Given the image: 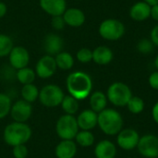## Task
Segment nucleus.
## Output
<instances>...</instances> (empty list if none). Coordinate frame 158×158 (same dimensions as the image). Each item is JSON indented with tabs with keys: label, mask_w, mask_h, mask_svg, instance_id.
<instances>
[{
	"label": "nucleus",
	"mask_w": 158,
	"mask_h": 158,
	"mask_svg": "<svg viewBox=\"0 0 158 158\" xmlns=\"http://www.w3.org/2000/svg\"><path fill=\"white\" fill-rule=\"evenodd\" d=\"M66 86L69 95L81 101L90 96L93 90V81L86 72L74 71L68 76Z\"/></svg>",
	"instance_id": "f257e3e1"
},
{
	"label": "nucleus",
	"mask_w": 158,
	"mask_h": 158,
	"mask_svg": "<svg viewBox=\"0 0 158 158\" xmlns=\"http://www.w3.org/2000/svg\"><path fill=\"white\" fill-rule=\"evenodd\" d=\"M31 127L22 122H12L6 126L3 138L5 143L9 146H16L19 144H25L31 137Z\"/></svg>",
	"instance_id": "f03ea898"
},
{
	"label": "nucleus",
	"mask_w": 158,
	"mask_h": 158,
	"mask_svg": "<svg viewBox=\"0 0 158 158\" xmlns=\"http://www.w3.org/2000/svg\"><path fill=\"white\" fill-rule=\"evenodd\" d=\"M100 130L106 135H118L123 127L122 116L113 108H106L98 113V122Z\"/></svg>",
	"instance_id": "7ed1b4c3"
},
{
	"label": "nucleus",
	"mask_w": 158,
	"mask_h": 158,
	"mask_svg": "<svg viewBox=\"0 0 158 158\" xmlns=\"http://www.w3.org/2000/svg\"><path fill=\"white\" fill-rule=\"evenodd\" d=\"M107 100L115 106H126L130 99L132 97L131 88L124 82L117 81L112 83L106 93Z\"/></svg>",
	"instance_id": "20e7f679"
},
{
	"label": "nucleus",
	"mask_w": 158,
	"mask_h": 158,
	"mask_svg": "<svg viewBox=\"0 0 158 158\" xmlns=\"http://www.w3.org/2000/svg\"><path fill=\"white\" fill-rule=\"evenodd\" d=\"M77 118L72 115L61 116L56 124V131L61 140H73L79 132Z\"/></svg>",
	"instance_id": "39448f33"
},
{
	"label": "nucleus",
	"mask_w": 158,
	"mask_h": 158,
	"mask_svg": "<svg viewBox=\"0 0 158 158\" xmlns=\"http://www.w3.org/2000/svg\"><path fill=\"white\" fill-rule=\"evenodd\" d=\"M125 33L124 24L117 19H106L99 26L100 36L107 41H117Z\"/></svg>",
	"instance_id": "423d86ee"
},
{
	"label": "nucleus",
	"mask_w": 158,
	"mask_h": 158,
	"mask_svg": "<svg viewBox=\"0 0 158 158\" xmlns=\"http://www.w3.org/2000/svg\"><path fill=\"white\" fill-rule=\"evenodd\" d=\"M65 94L62 89L56 84H47L39 92L41 104L45 107H56L61 105Z\"/></svg>",
	"instance_id": "0eeeda50"
},
{
	"label": "nucleus",
	"mask_w": 158,
	"mask_h": 158,
	"mask_svg": "<svg viewBox=\"0 0 158 158\" xmlns=\"http://www.w3.org/2000/svg\"><path fill=\"white\" fill-rule=\"evenodd\" d=\"M137 149L139 154L145 158L158 157V137L154 134H145L140 137Z\"/></svg>",
	"instance_id": "6e6552de"
},
{
	"label": "nucleus",
	"mask_w": 158,
	"mask_h": 158,
	"mask_svg": "<svg viewBox=\"0 0 158 158\" xmlns=\"http://www.w3.org/2000/svg\"><path fill=\"white\" fill-rule=\"evenodd\" d=\"M140 140V135L134 129H123L117 135L118 145L126 151H131L137 148Z\"/></svg>",
	"instance_id": "1a4fd4ad"
},
{
	"label": "nucleus",
	"mask_w": 158,
	"mask_h": 158,
	"mask_svg": "<svg viewBox=\"0 0 158 158\" xmlns=\"http://www.w3.org/2000/svg\"><path fill=\"white\" fill-rule=\"evenodd\" d=\"M57 69L55 56L44 55L36 63L35 73L41 79H49Z\"/></svg>",
	"instance_id": "9d476101"
},
{
	"label": "nucleus",
	"mask_w": 158,
	"mask_h": 158,
	"mask_svg": "<svg viewBox=\"0 0 158 158\" xmlns=\"http://www.w3.org/2000/svg\"><path fill=\"white\" fill-rule=\"evenodd\" d=\"M8 60L10 67L14 69L18 70L26 68L30 63V53L23 46H14L8 55Z\"/></svg>",
	"instance_id": "9b49d317"
},
{
	"label": "nucleus",
	"mask_w": 158,
	"mask_h": 158,
	"mask_svg": "<svg viewBox=\"0 0 158 158\" xmlns=\"http://www.w3.org/2000/svg\"><path fill=\"white\" fill-rule=\"evenodd\" d=\"M31 114H32L31 105L24 101L23 99L18 100L14 104H12L10 116L14 121L26 123V121L31 118Z\"/></svg>",
	"instance_id": "f8f14e48"
},
{
	"label": "nucleus",
	"mask_w": 158,
	"mask_h": 158,
	"mask_svg": "<svg viewBox=\"0 0 158 158\" xmlns=\"http://www.w3.org/2000/svg\"><path fill=\"white\" fill-rule=\"evenodd\" d=\"M64 47L63 39L56 33H48L43 42V48L46 55L55 56L60 52Z\"/></svg>",
	"instance_id": "ddd939ff"
},
{
	"label": "nucleus",
	"mask_w": 158,
	"mask_h": 158,
	"mask_svg": "<svg viewBox=\"0 0 158 158\" xmlns=\"http://www.w3.org/2000/svg\"><path fill=\"white\" fill-rule=\"evenodd\" d=\"M41 8L51 17L62 16L67 9L66 0H40Z\"/></svg>",
	"instance_id": "4468645a"
},
{
	"label": "nucleus",
	"mask_w": 158,
	"mask_h": 158,
	"mask_svg": "<svg viewBox=\"0 0 158 158\" xmlns=\"http://www.w3.org/2000/svg\"><path fill=\"white\" fill-rule=\"evenodd\" d=\"M76 118L79 129L81 131H92L97 126L98 114L92 109H85L81 112Z\"/></svg>",
	"instance_id": "2eb2a0df"
},
{
	"label": "nucleus",
	"mask_w": 158,
	"mask_h": 158,
	"mask_svg": "<svg viewBox=\"0 0 158 158\" xmlns=\"http://www.w3.org/2000/svg\"><path fill=\"white\" fill-rule=\"evenodd\" d=\"M65 20L66 25L73 28L81 27L85 22V14L81 9L76 7L67 8L64 14L62 15Z\"/></svg>",
	"instance_id": "dca6fc26"
},
{
	"label": "nucleus",
	"mask_w": 158,
	"mask_h": 158,
	"mask_svg": "<svg viewBox=\"0 0 158 158\" xmlns=\"http://www.w3.org/2000/svg\"><path fill=\"white\" fill-rule=\"evenodd\" d=\"M56 158H74L77 154V143L73 140H62L56 147Z\"/></svg>",
	"instance_id": "f3484780"
},
{
	"label": "nucleus",
	"mask_w": 158,
	"mask_h": 158,
	"mask_svg": "<svg viewBox=\"0 0 158 158\" xmlns=\"http://www.w3.org/2000/svg\"><path fill=\"white\" fill-rule=\"evenodd\" d=\"M130 17L135 21H143L151 17V6L144 1H140L132 5L130 9Z\"/></svg>",
	"instance_id": "a211bd4d"
},
{
	"label": "nucleus",
	"mask_w": 158,
	"mask_h": 158,
	"mask_svg": "<svg viewBox=\"0 0 158 158\" xmlns=\"http://www.w3.org/2000/svg\"><path fill=\"white\" fill-rule=\"evenodd\" d=\"M117 155V147L115 143L108 140L99 142L94 148V156L96 158H115Z\"/></svg>",
	"instance_id": "6ab92c4d"
},
{
	"label": "nucleus",
	"mask_w": 158,
	"mask_h": 158,
	"mask_svg": "<svg viewBox=\"0 0 158 158\" xmlns=\"http://www.w3.org/2000/svg\"><path fill=\"white\" fill-rule=\"evenodd\" d=\"M114 57L112 50L105 45L97 46L93 50V61L100 66H105L109 64Z\"/></svg>",
	"instance_id": "aec40b11"
},
{
	"label": "nucleus",
	"mask_w": 158,
	"mask_h": 158,
	"mask_svg": "<svg viewBox=\"0 0 158 158\" xmlns=\"http://www.w3.org/2000/svg\"><path fill=\"white\" fill-rule=\"evenodd\" d=\"M90 106L93 111L95 113H100L104 109L106 108L107 105V97L106 94H105L101 91H96L94 92L93 94H90Z\"/></svg>",
	"instance_id": "412c9836"
},
{
	"label": "nucleus",
	"mask_w": 158,
	"mask_h": 158,
	"mask_svg": "<svg viewBox=\"0 0 158 158\" xmlns=\"http://www.w3.org/2000/svg\"><path fill=\"white\" fill-rule=\"evenodd\" d=\"M55 60L57 69H60L61 70H69L74 66V57L69 52H60L55 56Z\"/></svg>",
	"instance_id": "4be33fe9"
},
{
	"label": "nucleus",
	"mask_w": 158,
	"mask_h": 158,
	"mask_svg": "<svg viewBox=\"0 0 158 158\" xmlns=\"http://www.w3.org/2000/svg\"><path fill=\"white\" fill-rule=\"evenodd\" d=\"M35 78H36L35 70H33L32 69L28 68V67L18 69L16 72V79L19 81V83H21L23 85L33 83Z\"/></svg>",
	"instance_id": "5701e85b"
},
{
	"label": "nucleus",
	"mask_w": 158,
	"mask_h": 158,
	"mask_svg": "<svg viewBox=\"0 0 158 158\" xmlns=\"http://www.w3.org/2000/svg\"><path fill=\"white\" fill-rule=\"evenodd\" d=\"M39 92H40L39 89L33 83H31V84L23 85L20 91V94L24 101L31 104L38 99Z\"/></svg>",
	"instance_id": "b1692460"
},
{
	"label": "nucleus",
	"mask_w": 158,
	"mask_h": 158,
	"mask_svg": "<svg viewBox=\"0 0 158 158\" xmlns=\"http://www.w3.org/2000/svg\"><path fill=\"white\" fill-rule=\"evenodd\" d=\"M61 107L67 115L74 116L79 110V101L69 94L65 95L61 103Z\"/></svg>",
	"instance_id": "393cba45"
},
{
	"label": "nucleus",
	"mask_w": 158,
	"mask_h": 158,
	"mask_svg": "<svg viewBox=\"0 0 158 158\" xmlns=\"http://www.w3.org/2000/svg\"><path fill=\"white\" fill-rule=\"evenodd\" d=\"M76 143L81 147H90L94 143V136L91 131H79L75 137Z\"/></svg>",
	"instance_id": "a878e982"
},
{
	"label": "nucleus",
	"mask_w": 158,
	"mask_h": 158,
	"mask_svg": "<svg viewBox=\"0 0 158 158\" xmlns=\"http://www.w3.org/2000/svg\"><path fill=\"white\" fill-rule=\"evenodd\" d=\"M13 47L14 44L10 36L0 33V57L7 56Z\"/></svg>",
	"instance_id": "bb28decb"
},
{
	"label": "nucleus",
	"mask_w": 158,
	"mask_h": 158,
	"mask_svg": "<svg viewBox=\"0 0 158 158\" xmlns=\"http://www.w3.org/2000/svg\"><path fill=\"white\" fill-rule=\"evenodd\" d=\"M129 111L132 114H140L144 109V102L139 96H133L130 99L126 106Z\"/></svg>",
	"instance_id": "cd10ccee"
},
{
	"label": "nucleus",
	"mask_w": 158,
	"mask_h": 158,
	"mask_svg": "<svg viewBox=\"0 0 158 158\" xmlns=\"http://www.w3.org/2000/svg\"><path fill=\"white\" fill-rule=\"evenodd\" d=\"M12 106L11 98L6 94H0V119L10 114Z\"/></svg>",
	"instance_id": "c85d7f7f"
},
{
	"label": "nucleus",
	"mask_w": 158,
	"mask_h": 158,
	"mask_svg": "<svg viewBox=\"0 0 158 158\" xmlns=\"http://www.w3.org/2000/svg\"><path fill=\"white\" fill-rule=\"evenodd\" d=\"M154 46L155 45H154V44L152 43L151 40L143 38V39H141L138 42V44H137V50L141 54L147 55V54H150L153 51Z\"/></svg>",
	"instance_id": "c756f323"
},
{
	"label": "nucleus",
	"mask_w": 158,
	"mask_h": 158,
	"mask_svg": "<svg viewBox=\"0 0 158 158\" xmlns=\"http://www.w3.org/2000/svg\"><path fill=\"white\" fill-rule=\"evenodd\" d=\"M76 58L81 63H89L93 60V51L86 47L81 48L76 54Z\"/></svg>",
	"instance_id": "7c9ffc66"
},
{
	"label": "nucleus",
	"mask_w": 158,
	"mask_h": 158,
	"mask_svg": "<svg viewBox=\"0 0 158 158\" xmlns=\"http://www.w3.org/2000/svg\"><path fill=\"white\" fill-rule=\"evenodd\" d=\"M29 151L25 144L16 145L12 149V155L15 158H26L28 156Z\"/></svg>",
	"instance_id": "2f4dec72"
},
{
	"label": "nucleus",
	"mask_w": 158,
	"mask_h": 158,
	"mask_svg": "<svg viewBox=\"0 0 158 158\" xmlns=\"http://www.w3.org/2000/svg\"><path fill=\"white\" fill-rule=\"evenodd\" d=\"M51 25H52V27L55 30H56V31H62L65 28V26H66V23H65V20L63 19V16H55V17H52Z\"/></svg>",
	"instance_id": "473e14b6"
},
{
	"label": "nucleus",
	"mask_w": 158,
	"mask_h": 158,
	"mask_svg": "<svg viewBox=\"0 0 158 158\" xmlns=\"http://www.w3.org/2000/svg\"><path fill=\"white\" fill-rule=\"evenodd\" d=\"M148 82H149V85L155 89V90H158V70L157 71H155L153 72L149 78H148Z\"/></svg>",
	"instance_id": "72a5a7b5"
},
{
	"label": "nucleus",
	"mask_w": 158,
	"mask_h": 158,
	"mask_svg": "<svg viewBox=\"0 0 158 158\" xmlns=\"http://www.w3.org/2000/svg\"><path fill=\"white\" fill-rule=\"evenodd\" d=\"M150 36H151V41L154 44V45L158 46V24L152 29Z\"/></svg>",
	"instance_id": "f704fd0d"
},
{
	"label": "nucleus",
	"mask_w": 158,
	"mask_h": 158,
	"mask_svg": "<svg viewBox=\"0 0 158 158\" xmlns=\"http://www.w3.org/2000/svg\"><path fill=\"white\" fill-rule=\"evenodd\" d=\"M152 117H153V119L155 120V122L158 124V101L155 104V106H153V109H152Z\"/></svg>",
	"instance_id": "c9c22d12"
},
{
	"label": "nucleus",
	"mask_w": 158,
	"mask_h": 158,
	"mask_svg": "<svg viewBox=\"0 0 158 158\" xmlns=\"http://www.w3.org/2000/svg\"><path fill=\"white\" fill-rule=\"evenodd\" d=\"M151 17L158 21V5H155L153 6H151Z\"/></svg>",
	"instance_id": "e433bc0d"
},
{
	"label": "nucleus",
	"mask_w": 158,
	"mask_h": 158,
	"mask_svg": "<svg viewBox=\"0 0 158 158\" xmlns=\"http://www.w3.org/2000/svg\"><path fill=\"white\" fill-rule=\"evenodd\" d=\"M7 12V6L4 2H0V19L4 18Z\"/></svg>",
	"instance_id": "4c0bfd02"
},
{
	"label": "nucleus",
	"mask_w": 158,
	"mask_h": 158,
	"mask_svg": "<svg viewBox=\"0 0 158 158\" xmlns=\"http://www.w3.org/2000/svg\"><path fill=\"white\" fill-rule=\"evenodd\" d=\"M143 1L151 6H155V5H158V0H143Z\"/></svg>",
	"instance_id": "58836bf2"
},
{
	"label": "nucleus",
	"mask_w": 158,
	"mask_h": 158,
	"mask_svg": "<svg viewBox=\"0 0 158 158\" xmlns=\"http://www.w3.org/2000/svg\"><path fill=\"white\" fill-rule=\"evenodd\" d=\"M155 66H156V68L157 69V70H158V55L156 56V59H155Z\"/></svg>",
	"instance_id": "ea45409f"
},
{
	"label": "nucleus",
	"mask_w": 158,
	"mask_h": 158,
	"mask_svg": "<svg viewBox=\"0 0 158 158\" xmlns=\"http://www.w3.org/2000/svg\"><path fill=\"white\" fill-rule=\"evenodd\" d=\"M0 79H1V74H0Z\"/></svg>",
	"instance_id": "a19ab883"
}]
</instances>
